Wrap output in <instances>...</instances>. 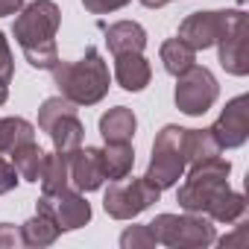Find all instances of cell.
<instances>
[{"instance_id": "6da1fadb", "label": "cell", "mask_w": 249, "mask_h": 249, "mask_svg": "<svg viewBox=\"0 0 249 249\" xmlns=\"http://www.w3.org/2000/svg\"><path fill=\"white\" fill-rule=\"evenodd\" d=\"M231 164L223 156L205 159L188 167V179L179 185L176 202L191 214H205L211 223H234L246 214L243 194L229 188Z\"/></svg>"}, {"instance_id": "7a4b0ae2", "label": "cell", "mask_w": 249, "mask_h": 249, "mask_svg": "<svg viewBox=\"0 0 249 249\" xmlns=\"http://www.w3.org/2000/svg\"><path fill=\"white\" fill-rule=\"evenodd\" d=\"M59 24H62V12L53 0H33V3L18 9L12 36L21 44V50L33 68L50 71L59 62V50H56Z\"/></svg>"}, {"instance_id": "3957f363", "label": "cell", "mask_w": 249, "mask_h": 249, "mask_svg": "<svg viewBox=\"0 0 249 249\" xmlns=\"http://www.w3.org/2000/svg\"><path fill=\"white\" fill-rule=\"evenodd\" d=\"M53 73V85L59 88V94L65 100H71L73 106H94L108 94V65L103 59V53L97 47H88L82 59L76 62H56L50 68Z\"/></svg>"}, {"instance_id": "277c9868", "label": "cell", "mask_w": 249, "mask_h": 249, "mask_svg": "<svg viewBox=\"0 0 249 249\" xmlns=\"http://www.w3.org/2000/svg\"><path fill=\"white\" fill-rule=\"evenodd\" d=\"M188 129L176 126V123H167V126L156 135L153 141V159L150 167L144 173V179L150 185H156L159 191H167L173 185H179V179L188 170V147H185Z\"/></svg>"}, {"instance_id": "5b68a950", "label": "cell", "mask_w": 249, "mask_h": 249, "mask_svg": "<svg viewBox=\"0 0 249 249\" xmlns=\"http://www.w3.org/2000/svg\"><path fill=\"white\" fill-rule=\"evenodd\" d=\"M156 234V243L173 246V249H205L217 240L214 223L205 214H159L153 223H147Z\"/></svg>"}, {"instance_id": "8992f818", "label": "cell", "mask_w": 249, "mask_h": 249, "mask_svg": "<svg viewBox=\"0 0 249 249\" xmlns=\"http://www.w3.org/2000/svg\"><path fill=\"white\" fill-rule=\"evenodd\" d=\"M159 196H161V191L156 185H150L147 179H135V176L126 179L123 176L106 188L103 208L114 220H132V217L144 214L153 202H159Z\"/></svg>"}, {"instance_id": "52a82bcc", "label": "cell", "mask_w": 249, "mask_h": 249, "mask_svg": "<svg viewBox=\"0 0 249 249\" xmlns=\"http://www.w3.org/2000/svg\"><path fill=\"white\" fill-rule=\"evenodd\" d=\"M217 97H220V85H217V79H214V73L208 68L194 62L188 71H182L176 76L173 100H176L179 111H185L191 117H199V114H205L217 103Z\"/></svg>"}, {"instance_id": "ba28073f", "label": "cell", "mask_w": 249, "mask_h": 249, "mask_svg": "<svg viewBox=\"0 0 249 249\" xmlns=\"http://www.w3.org/2000/svg\"><path fill=\"white\" fill-rule=\"evenodd\" d=\"M237 15H240V9H202V12H191L179 24L176 38H182L194 50L217 47V41L226 36V30L234 24Z\"/></svg>"}, {"instance_id": "9c48e42d", "label": "cell", "mask_w": 249, "mask_h": 249, "mask_svg": "<svg viewBox=\"0 0 249 249\" xmlns=\"http://www.w3.org/2000/svg\"><path fill=\"white\" fill-rule=\"evenodd\" d=\"M36 211L47 214L62 231L82 229L91 220V202L76 188H65V191H56V194H41L38 202H36Z\"/></svg>"}, {"instance_id": "30bf717a", "label": "cell", "mask_w": 249, "mask_h": 249, "mask_svg": "<svg viewBox=\"0 0 249 249\" xmlns=\"http://www.w3.org/2000/svg\"><path fill=\"white\" fill-rule=\"evenodd\" d=\"M249 100L246 94H237L226 103L223 114L214 120V126L208 129L214 135V141L220 144V150H234V147H243L246 138H249Z\"/></svg>"}, {"instance_id": "8fae6325", "label": "cell", "mask_w": 249, "mask_h": 249, "mask_svg": "<svg viewBox=\"0 0 249 249\" xmlns=\"http://www.w3.org/2000/svg\"><path fill=\"white\" fill-rule=\"evenodd\" d=\"M68 167H71V188H76L82 194L100 191L106 182L100 147H76L73 153H68Z\"/></svg>"}, {"instance_id": "7c38bea8", "label": "cell", "mask_w": 249, "mask_h": 249, "mask_svg": "<svg viewBox=\"0 0 249 249\" xmlns=\"http://www.w3.org/2000/svg\"><path fill=\"white\" fill-rule=\"evenodd\" d=\"M246 36H249V21L246 12L234 18V24L226 30V36L217 41L220 47V65L231 76H246L249 73V56H246Z\"/></svg>"}, {"instance_id": "4fadbf2b", "label": "cell", "mask_w": 249, "mask_h": 249, "mask_svg": "<svg viewBox=\"0 0 249 249\" xmlns=\"http://www.w3.org/2000/svg\"><path fill=\"white\" fill-rule=\"evenodd\" d=\"M114 79L126 91H144L153 79V68L141 53H117L114 56Z\"/></svg>"}, {"instance_id": "5bb4252c", "label": "cell", "mask_w": 249, "mask_h": 249, "mask_svg": "<svg viewBox=\"0 0 249 249\" xmlns=\"http://www.w3.org/2000/svg\"><path fill=\"white\" fill-rule=\"evenodd\" d=\"M138 129V117L129 106H114L100 117V135L106 144H129Z\"/></svg>"}, {"instance_id": "9a60e30c", "label": "cell", "mask_w": 249, "mask_h": 249, "mask_svg": "<svg viewBox=\"0 0 249 249\" xmlns=\"http://www.w3.org/2000/svg\"><path fill=\"white\" fill-rule=\"evenodd\" d=\"M106 44L114 56L117 53H144L147 30L138 21H117V24L106 27Z\"/></svg>"}, {"instance_id": "2e32d148", "label": "cell", "mask_w": 249, "mask_h": 249, "mask_svg": "<svg viewBox=\"0 0 249 249\" xmlns=\"http://www.w3.org/2000/svg\"><path fill=\"white\" fill-rule=\"evenodd\" d=\"M50 141H53V150L56 153H73L76 147H82V138H85V126H82V120L76 117V111H68L62 114L53 126L47 129Z\"/></svg>"}, {"instance_id": "e0dca14e", "label": "cell", "mask_w": 249, "mask_h": 249, "mask_svg": "<svg viewBox=\"0 0 249 249\" xmlns=\"http://www.w3.org/2000/svg\"><path fill=\"white\" fill-rule=\"evenodd\" d=\"M9 156H12V167L18 170V179H24V182H38V179H41V170H44V159H47V153H44L36 141L15 147Z\"/></svg>"}, {"instance_id": "ac0fdd59", "label": "cell", "mask_w": 249, "mask_h": 249, "mask_svg": "<svg viewBox=\"0 0 249 249\" xmlns=\"http://www.w3.org/2000/svg\"><path fill=\"white\" fill-rule=\"evenodd\" d=\"M132 164H135L132 141H129V144H106V147H103L106 179L117 182V179H123V176H129V173H132Z\"/></svg>"}, {"instance_id": "d6986e66", "label": "cell", "mask_w": 249, "mask_h": 249, "mask_svg": "<svg viewBox=\"0 0 249 249\" xmlns=\"http://www.w3.org/2000/svg\"><path fill=\"white\" fill-rule=\"evenodd\" d=\"M41 188L44 194H56V191H65L71 188V167H68V156L65 153H47L44 159V170H41Z\"/></svg>"}, {"instance_id": "ffe728a7", "label": "cell", "mask_w": 249, "mask_h": 249, "mask_svg": "<svg viewBox=\"0 0 249 249\" xmlns=\"http://www.w3.org/2000/svg\"><path fill=\"white\" fill-rule=\"evenodd\" d=\"M62 234V229L41 211H36V217H30L24 226H21V237H24V246H50L56 243V237Z\"/></svg>"}, {"instance_id": "44dd1931", "label": "cell", "mask_w": 249, "mask_h": 249, "mask_svg": "<svg viewBox=\"0 0 249 249\" xmlns=\"http://www.w3.org/2000/svg\"><path fill=\"white\" fill-rule=\"evenodd\" d=\"M36 141V126L24 117H0V153H12L21 144Z\"/></svg>"}, {"instance_id": "7402d4cb", "label": "cell", "mask_w": 249, "mask_h": 249, "mask_svg": "<svg viewBox=\"0 0 249 249\" xmlns=\"http://www.w3.org/2000/svg\"><path fill=\"white\" fill-rule=\"evenodd\" d=\"M159 56H161V65H164V71H167L170 76H179L182 71H188V68L196 62V50L188 47L182 38H167V41L161 44Z\"/></svg>"}, {"instance_id": "603a6c76", "label": "cell", "mask_w": 249, "mask_h": 249, "mask_svg": "<svg viewBox=\"0 0 249 249\" xmlns=\"http://www.w3.org/2000/svg\"><path fill=\"white\" fill-rule=\"evenodd\" d=\"M185 147H188V167L191 164H199L205 159H214L220 156V144L214 141V135L208 129H188V138H185Z\"/></svg>"}, {"instance_id": "cb8c5ba5", "label": "cell", "mask_w": 249, "mask_h": 249, "mask_svg": "<svg viewBox=\"0 0 249 249\" xmlns=\"http://www.w3.org/2000/svg\"><path fill=\"white\" fill-rule=\"evenodd\" d=\"M68 111H76V106H73L71 100H65L62 94H59V97H47V100L41 103V108H38V129L47 132L53 123H56L62 114H68Z\"/></svg>"}, {"instance_id": "d4e9b609", "label": "cell", "mask_w": 249, "mask_h": 249, "mask_svg": "<svg viewBox=\"0 0 249 249\" xmlns=\"http://www.w3.org/2000/svg\"><path fill=\"white\" fill-rule=\"evenodd\" d=\"M120 246L123 249H150L156 246V234L150 226H129L120 234Z\"/></svg>"}, {"instance_id": "484cf974", "label": "cell", "mask_w": 249, "mask_h": 249, "mask_svg": "<svg viewBox=\"0 0 249 249\" xmlns=\"http://www.w3.org/2000/svg\"><path fill=\"white\" fill-rule=\"evenodd\" d=\"M15 76V59H12V47L9 38L0 33V85H9Z\"/></svg>"}, {"instance_id": "4316f807", "label": "cell", "mask_w": 249, "mask_h": 249, "mask_svg": "<svg viewBox=\"0 0 249 249\" xmlns=\"http://www.w3.org/2000/svg\"><path fill=\"white\" fill-rule=\"evenodd\" d=\"M129 0H82V6L91 12V15H108V12H117L123 9Z\"/></svg>"}, {"instance_id": "83f0119b", "label": "cell", "mask_w": 249, "mask_h": 249, "mask_svg": "<svg viewBox=\"0 0 249 249\" xmlns=\"http://www.w3.org/2000/svg\"><path fill=\"white\" fill-rule=\"evenodd\" d=\"M15 246H24V237H21V226H12V223H0V249H15Z\"/></svg>"}, {"instance_id": "f1b7e54d", "label": "cell", "mask_w": 249, "mask_h": 249, "mask_svg": "<svg viewBox=\"0 0 249 249\" xmlns=\"http://www.w3.org/2000/svg\"><path fill=\"white\" fill-rule=\"evenodd\" d=\"M15 185H18V170L12 167V161L0 159V196L15 191Z\"/></svg>"}, {"instance_id": "f546056e", "label": "cell", "mask_w": 249, "mask_h": 249, "mask_svg": "<svg viewBox=\"0 0 249 249\" xmlns=\"http://www.w3.org/2000/svg\"><path fill=\"white\" fill-rule=\"evenodd\" d=\"M246 240H249V229H246V223H240V226L234 229V234L220 237V246H223V249H231V246H246Z\"/></svg>"}, {"instance_id": "4dcf8cb0", "label": "cell", "mask_w": 249, "mask_h": 249, "mask_svg": "<svg viewBox=\"0 0 249 249\" xmlns=\"http://www.w3.org/2000/svg\"><path fill=\"white\" fill-rule=\"evenodd\" d=\"M21 6H24V0H0V18L3 15H18Z\"/></svg>"}, {"instance_id": "1f68e13d", "label": "cell", "mask_w": 249, "mask_h": 249, "mask_svg": "<svg viewBox=\"0 0 249 249\" xmlns=\"http://www.w3.org/2000/svg\"><path fill=\"white\" fill-rule=\"evenodd\" d=\"M167 3H173V0H141V6H147V9H161Z\"/></svg>"}, {"instance_id": "d6a6232c", "label": "cell", "mask_w": 249, "mask_h": 249, "mask_svg": "<svg viewBox=\"0 0 249 249\" xmlns=\"http://www.w3.org/2000/svg\"><path fill=\"white\" fill-rule=\"evenodd\" d=\"M6 100H9V88H6V85H0V106H3Z\"/></svg>"}]
</instances>
